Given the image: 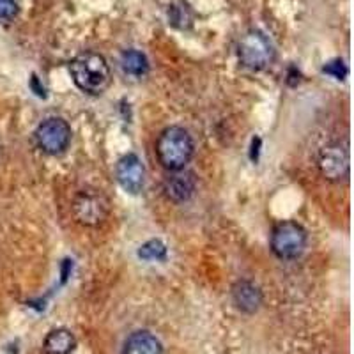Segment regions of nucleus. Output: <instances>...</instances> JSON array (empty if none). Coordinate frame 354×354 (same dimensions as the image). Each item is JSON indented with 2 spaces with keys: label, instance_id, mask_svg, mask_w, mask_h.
Here are the masks:
<instances>
[{
  "label": "nucleus",
  "instance_id": "9b49d317",
  "mask_svg": "<svg viewBox=\"0 0 354 354\" xmlns=\"http://www.w3.org/2000/svg\"><path fill=\"white\" fill-rule=\"evenodd\" d=\"M121 354H163V346L153 333L142 330L126 338Z\"/></svg>",
  "mask_w": 354,
  "mask_h": 354
},
{
  "label": "nucleus",
  "instance_id": "1a4fd4ad",
  "mask_svg": "<svg viewBox=\"0 0 354 354\" xmlns=\"http://www.w3.org/2000/svg\"><path fill=\"white\" fill-rule=\"evenodd\" d=\"M195 189H197V179L192 172H185V170H177L172 172L163 183V192L169 201L176 202V204H183L188 202L194 197Z\"/></svg>",
  "mask_w": 354,
  "mask_h": 354
},
{
  "label": "nucleus",
  "instance_id": "9d476101",
  "mask_svg": "<svg viewBox=\"0 0 354 354\" xmlns=\"http://www.w3.org/2000/svg\"><path fill=\"white\" fill-rule=\"evenodd\" d=\"M232 301L245 314H255L262 305V292L255 283L239 280L232 287Z\"/></svg>",
  "mask_w": 354,
  "mask_h": 354
},
{
  "label": "nucleus",
  "instance_id": "f8f14e48",
  "mask_svg": "<svg viewBox=\"0 0 354 354\" xmlns=\"http://www.w3.org/2000/svg\"><path fill=\"white\" fill-rule=\"evenodd\" d=\"M77 347V338L66 328L52 330L43 342V349L46 354H69Z\"/></svg>",
  "mask_w": 354,
  "mask_h": 354
},
{
  "label": "nucleus",
  "instance_id": "4468645a",
  "mask_svg": "<svg viewBox=\"0 0 354 354\" xmlns=\"http://www.w3.org/2000/svg\"><path fill=\"white\" fill-rule=\"evenodd\" d=\"M138 257L144 259V261H165L167 246L160 239H151L140 246Z\"/></svg>",
  "mask_w": 354,
  "mask_h": 354
},
{
  "label": "nucleus",
  "instance_id": "ddd939ff",
  "mask_svg": "<svg viewBox=\"0 0 354 354\" xmlns=\"http://www.w3.org/2000/svg\"><path fill=\"white\" fill-rule=\"evenodd\" d=\"M121 68L129 77H144L149 69V62L138 50H126L121 57Z\"/></svg>",
  "mask_w": 354,
  "mask_h": 354
},
{
  "label": "nucleus",
  "instance_id": "0eeeda50",
  "mask_svg": "<svg viewBox=\"0 0 354 354\" xmlns=\"http://www.w3.org/2000/svg\"><path fill=\"white\" fill-rule=\"evenodd\" d=\"M319 170L328 181H346L349 176V154L342 145H326L319 154Z\"/></svg>",
  "mask_w": 354,
  "mask_h": 354
},
{
  "label": "nucleus",
  "instance_id": "2eb2a0df",
  "mask_svg": "<svg viewBox=\"0 0 354 354\" xmlns=\"http://www.w3.org/2000/svg\"><path fill=\"white\" fill-rule=\"evenodd\" d=\"M18 15L17 0H0V21H9Z\"/></svg>",
  "mask_w": 354,
  "mask_h": 354
},
{
  "label": "nucleus",
  "instance_id": "6e6552de",
  "mask_svg": "<svg viewBox=\"0 0 354 354\" xmlns=\"http://www.w3.org/2000/svg\"><path fill=\"white\" fill-rule=\"evenodd\" d=\"M115 176L119 185H121L128 194L137 195L140 194L142 188H144V165H142V161L138 160V156H135V154H126V156H122L121 160L117 161Z\"/></svg>",
  "mask_w": 354,
  "mask_h": 354
},
{
  "label": "nucleus",
  "instance_id": "f257e3e1",
  "mask_svg": "<svg viewBox=\"0 0 354 354\" xmlns=\"http://www.w3.org/2000/svg\"><path fill=\"white\" fill-rule=\"evenodd\" d=\"M69 73L75 85L87 94L105 93L112 80L109 62L96 52H84L75 57L69 64Z\"/></svg>",
  "mask_w": 354,
  "mask_h": 354
},
{
  "label": "nucleus",
  "instance_id": "f03ea898",
  "mask_svg": "<svg viewBox=\"0 0 354 354\" xmlns=\"http://www.w3.org/2000/svg\"><path fill=\"white\" fill-rule=\"evenodd\" d=\"M194 138L181 126H170L163 129L156 142V156L163 169L177 172L186 167L194 156Z\"/></svg>",
  "mask_w": 354,
  "mask_h": 354
},
{
  "label": "nucleus",
  "instance_id": "39448f33",
  "mask_svg": "<svg viewBox=\"0 0 354 354\" xmlns=\"http://www.w3.org/2000/svg\"><path fill=\"white\" fill-rule=\"evenodd\" d=\"M36 142L39 149L46 154H61L68 149L71 142V128L61 117H50L36 129Z\"/></svg>",
  "mask_w": 354,
  "mask_h": 354
},
{
  "label": "nucleus",
  "instance_id": "7ed1b4c3",
  "mask_svg": "<svg viewBox=\"0 0 354 354\" xmlns=\"http://www.w3.org/2000/svg\"><path fill=\"white\" fill-rule=\"evenodd\" d=\"M238 57L245 68L261 71L274 61V46L261 30H250L239 39Z\"/></svg>",
  "mask_w": 354,
  "mask_h": 354
},
{
  "label": "nucleus",
  "instance_id": "423d86ee",
  "mask_svg": "<svg viewBox=\"0 0 354 354\" xmlns=\"http://www.w3.org/2000/svg\"><path fill=\"white\" fill-rule=\"evenodd\" d=\"M73 214L82 225L96 227L109 214V201L96 189H82L73 201Z\"/></svg>",
  "mask_w": 354,
  "mask_h": 354
},
{
  "label": "nucleus",
  "instance_id": "20e7f679",
  "mask_svg": "<svg viewBox=\"0 0 354 354\" xmlns=\"http://www.w3.org/2000/svg\"><path fill=\"white\" fill-rule=\"evenodd\" d=\"M308 234L296 221H282L271 232V250L278 259L292 261L305 252Z\"/></svg>",
  "mask_w": 354,
  "mask_h": 354
},
{
  "label": "nucleus",
  "instance_id": "dca6fc26",
  "mask_svg": "<svg viewBox=\"0 0 354 354\" xmlns=\"http://www.w3.org/2000/svg\"><path fill=\"white\" fill-rule=\"evenodd\" d=\"M324 73H328V75L335 77L337 80H342V78L347 75V68L344 66L342 61H333V62H330V64L324 66Z\"/></svg>",
  "mask_w": 354,
  "mask_h": 354
}]
</instances>
